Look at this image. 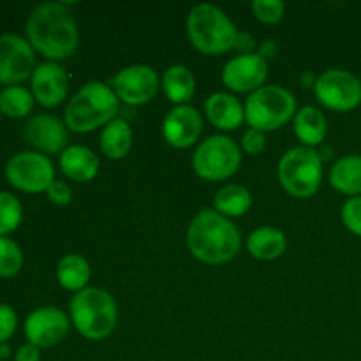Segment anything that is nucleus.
<instances>
[{
    "label": "nucleus",
    "instance_id": "1",
    "mask_svg": "<svg viewBox=\"0 0 361 361\" xmlns=\"http://www.w3.org/2000/svg\"><path fill=\"white\" fill-rule=\"evenodd\" d=\"M28 42L49 60L69 59L78 48V25L62 2H44L27 20Z\"/></svg>",
    "mask_w": 361,
    "mask_h": 361
},
{
    "label": "nucleus",
    "instance_id": "2",
    "mask_svg": "<svg viewBox=\"0 0 361 361\" xmlns=\"http://www.w3.org/2000/svg\"><path fill=\"white\" fill-rule=\"evenodd\" d=\"M187 247L201 263H228L240 250V231L217 210L203 208L190 222Z\"/></svg>",
    "mask_w": 361,
    "mask_h": 361
},
{
    "label": "nucleus",
    "instance_id": "3",
    "mask_svg": "<svg viewBox=\"0 0 361 361\" xmlns=\"http://www.w3.org/2000/svg\"><path fill=\"white\" fill-rule=\"evenodd\" d=\"M118 113V97L102 81H90L73 95L66 108V126L74 133H90L108 126Z\"/></svg>",
    "mask_w": 361,
    "mask_h": 361
},
{
    "label": "nucleus",
    "instance_id": "4",
    "mask_svg": "<svg viewBox=\"0 0 361 361\" xmlns=\"http://www.w3.org/2000/svg\"><path fill=\"white\" fill-rule=\"evenodd\" d=\"M189 39L197 51L204 55H221L235 48L238 30L231 18L214 4L192 7L187 18Z\"/></svg>",
    "mask_w": 361,
    "mask_h": 361
},
{
    "label": "nucleus",
    "instance_id": "5",
    "mask_svg": "<svg viewBox=\"0 0 361 361\" xmlns=\"http://www.w3.org/2000/svg\"><path fill=\"white\" fill-rule=\"evenodd\" d=\"M71 319L88 341H102L115 330L118 310L113 296L99 288H85L71 300Z\"/></svg>",
    "mask_w": 361,
    "mask_h": 361
},
{
    "label": "nucleus",
    "instance_id": "6",
    "mask_svg": "<svg viewBox=\"0 0 361 361\" xmlns=\"http://www.w3.org/2000/svg\"><path fill=\"white\" fill-rule=\"evenodd\" d=\"M296 113V99L288 88L267 85L250 94L245 102V120L250 129L277 130Z\"/></svg>",
    "mask_w": 361,
    "mask_h": 361
},
{
    "label": "nucleus",
    "instance_id": "7",
    "mask_svg": "<svg viewBox=\"0 0 361 361\" xmlns=\"http://www.w3.org/2000/svg\"><path fill=\"white\" fill-rule=\"evenodd\" d=\"M279 182L295 197H310L319 190L323 159L314 148L295 147L282 155L277 168Z\"/></svg>",
    "mask_w": 361,
    "mask_h": 361
},
{
    "label": "nucleus",
    "instance_id": "8",
    "mask_svg": "<svg viewBox=\"0 0 361 361\" xmlns=\"http://www.w3.org/2000/svg\"><path fill=\"white\" fill-rule=\"evenodd\" d=\"M242 164V152L231 137L215 134L197 147L192 157V168L197 176L210 182L229 178Z\"/></svg>",
    "mask_w": 361,
    "mask_h": 361
},
{
    "label": "nucleus",
    "instance_id": "9",
    "mask_svg": "<svg viewBox=\"0 0 361 361\" xmlns=\"http://www.w3.org/2000/svg\"><path fill=\"white\" fill-rule=\"evenodd\" d=\"M6 178L23 192L37 194L48 190L55 182V169L46 155L39 152H20L7 161Z\"/></svg>",
    "mask_w": 361,
    "mask_h": 361
},
{
    "label": "nucleus",
    "instance_id": "10",
    "mask_svg": "<svg viewBox=\"0 0 361 361\" xmlns=\"http://www.w3.org/2000/svg\"><path fill=\"white\" fill-rule=\"evenodd\" d=\"M317 101L334 111H351L361 104V81L344 69L324 71L316 81Z\"/></svg>",
    "mask_w": 361,
    "mask_h": 361
},
{
    "label": "nucleus",
    "instance_id": "11",
    "mask_svg": "<svg viewBox=\"0 0 361 361\" xmlns=\"http://www.w3.org/2000/svg\"><path fill=\"white\" fill-rule=\"evenodd\" d=\"M111 88L118 101L129 106L147 104L155 97L159 90V78L150 66L123 67L111 80Z\"/></svg>",
    "mask_w": 361,
    "mask_h": 361
},
{
    "label": "nucleus",
    "instance_id": "12",
    "mask_svg": "<svg viewBox=\"0 0 361 361\" xmlns=\"http://www.w3.org/2000/svg\"><path fill=\"white\" fill-rule=\"evenodd\" d=\"M35 56L30 42L14 34L0 35V83H20L34 74Z\"/></svg>",
    "mask_w": 361,
    "mask_h": 361
},
{
    "label": "nucleus",
    "instance_id": "13",
    "mask_svg": "<svg viewBox=\"0 0 361 361\" xmlns=\"http://www.w3.org/2000/svg\"><path fill=\"white\" fill-rule=\"evenodd\" d=\"M69 334V317L59 307H41L35 309L25 321V335L28 342L42 348H53L60 344Z\"/></svg>",
    "mask_w": 361,
    "mask_h": 361
},
{
    "label": "nucleus",
    "instance_id": "14",
    "mask_svg": "<svg viewBox=\"0 0 361 361\" xmlns=\"http://www.w3.org/2000/svg\"><path fill=\"white\" fill-rule=\"evenodd\" d=\"M268 76V63L259 53H247L229 60L222 71V81L235 92H256Z\"/></svg>",
    "mask_w": 361,
    "mask_h": 361
},
{
    "label": "nucleus",
    "instance_id": "15",
    "mask_svg": "<svg viewBox=\"0 0 361 361\" xmlns=\"http://www.w3.org/2000/svg\"><path fill=\"white\" fill-rule=\"evenodd\" d=\"M69 92V78L66 69L56 62H44L32 74V95L39 104L55 108L62 104Z\"/></svg>",
    "mask_w": 361,
    "mask_h": 361
},
{
    "label": "nucleus",
    "instance_id": "16",
    "mask_svg": "<svg viewBox=\"0 0 361 361\" xmlns=\"http://www.w3.org/2000/svg\"><path fill=\"white\" fill-rule=\"evenodd\" d=\"M203 130V118L192 106H176L166 115L162 122V134L168 145L175 148H187L194 145Z\"/></svg>",
    "mask_w": 361,
    "mask_h": 361
},
{
    "label": "nucleus",
    "instance_id": "17",
    "mask_svg": "<svg viewBox=\"0 0 361 361\" xmlns=\"http://www.w3.org/2000/svg\"><path fill=\"white\" fill-rule=\"evenodd\" d=\"M25 140L39 154H60L66 150L67 126L53 115H35L25 123Z\"/></svg>",
    "mask_w": 361,
    "mask_h": 361
},
{
    "label": "nucleus",
    "instance_id": "18",
    "mask_svg": "<svg viewBox=\"0 0 361 361\" xmlns=\"http://www.w3.org/2000/svg\"><path fill=\"white\" fill-rule=\"evenodd\" d=\"M204 113L212 126L222 130L236 129L242 126L243 118H245V108L240 104L238 99L235 95L224 94V92H217L207 99Z\"/></svg>",
    "mask_w": 361,
    "mask_h": 361
},
{
    "label": "nucleus",
    "instance_id": "19",
    "mask_svg": "<svg viewBox=\"0 0 361 361\" xmlns=\"http://www.w3.org/2000/svg\"><path fill=\"white\" fill-rule=\"evenodd\" d=\"M99 157L83 145L67 147L60 155V168L67 178L74 182H90L99 171Z\"/></svg>",
    "mask_w": 361,
    "mask_h": 361
},
{
    "label": "nucleus",
    "instance_id": "20",
    "mask_svg": "<svg viewBox=\"0 0 361 361\" xmlns=\"http://www.w3.org/2000/svg\"><path fill=\"white\" fill-rule=\"evenodd\" d=\"M330 183L338 192L361 196V155L351 154L338 159L331 166Z\"/></svg>",
    "mask_w": 361,
    "mask_h": 361
},
{
    "label": "nucleus",
    "instance_id": "21",
    "mask_svg": "<svg viewBox=\"0 0 361 361\" xmlns=\"http://www.w3.org/2000/svg\"><path fill=\"white\" fill-rule=\"evenodd\" d=\"M247 250L250 256L259 261L277 259L286 250L284 233L277 228H270V226L256 229L247 238Z\"/></svg>",
    "mask_w": 361,
    "mask_h": 361
},
{
    "label": "nucleus",
    "instance_id": "22",
    "mask_svg": "<svg viewBox=\"0 0 361 361\" xmlns=\"http://www.w3.org/2000/svg\"><path fill=\"white\" fill-rule=\"evenodd\" d=\"M328 122L323 111L314 106H305L295 115V134L303 147H316L326 137Z\"/></svg>",
    "mask_w": 361,
    "mask_h": 361
},
{
    "label": "nucleus",
    "instance_id": "23",
    "mask_svg": "<svg viewBox=\"0 0 361 361\" xmlns=\"http://www.w3.org/2000/svg\"><path fill=\"white\" fill-rule=\"evenodd\" d=\"M133 145V130L127 120L115 118L101 134V150L109 159H123Z\"/></svg>",
    "mask_w": 361,
    "mask_h": 361
},
{
    "label": "nucleus",
    "instance_id": "24",
    "mask_svg": "<svg viewBox=\"0 0 361 361\" xmlns=\"http://www.w3.org/2000/svg\"><path fill=\"white\" fill-rule=\"evenodd\" d=\"M56 279L63 289L80 293L90 279V264L80 254H67L56 264Z\"/></svg>",
    "mask_w": 361,
    "mask_h": 361
},
{
    "label": "nucleus",
    "instance_id": "25",
    "mask_svg": "<svg viewBox=\"0 0 361 361\" xmlns=\"http://www.w3.org/2000/svg\"><path fill=\"white\" fill-rule=\"evenodd\" d=\"M162 87H164L169 101L182 106L192 99L194 90H196V80H194V74L185 66H171L164 73Z\"/></svg>",
    "mask_w": 361,
    "mask_h": 361
},
{
    "label": "nucleus",
    "instance_id": "26",
    "mask_svg": "<svg viewBox=\"0 0 361 361\" xmlns=\"http://www.w3.org/2000/svg\"><path fill=\"white\" fill-rule=\"evenodd\" d=\"M215 210L219 212L224 217H242L243 214H247L252 204V194L249 192V189L242 185H226L215 194Z\"/></svg>",
    "mask_w": 361,
    "mask_h": 361
},
{
    "label": "nucleus",
    "instance_id": "27",
    "mask_svg": "<svg viewBox=\"0 0 361 361\" xmlns=\"http://www.w3.org/2000/svg\"><path fill=\"white\" fill-rule=\"evenodd\" d=\"M34 106V95L23 87H6L0 92V113L11 116V118H23L32 111Z\"/></svg>",
    "mask_w": 361,
    "mask_h": 361
},
{
    "label": "nucleus",
    "instance_id": "28",
    "mask_svg": "<svg viewBox=\"0 0 361 361\" xmlns=\"http://www.w3.org/2000/svg\"><path fill=\"white\" fill-rule=\"evenodd\" d=\"M23 208L20 200L11 192H0V236L13 233L20 226Z\"/></svg>",
    "mask_w": 361,
    "mask_h": 361
},
{
    "label": "nucleus",
    "instance_id": "29",
    "mask_svg": "<svg viewBox=\"0 0 361 361\" xmlns=\"http://www.w3.org/2000/svg\"><path fill=\"white\" fill-rule=\"evenodd\" d=\"M23 267V254L13 240L0 236V277H13Z\"/></svg>",
    "mask_w": 361,
    "mask_h": 361
},
{
    "label": "nucleus",
    "instance_id": "30",
    "mask_svg": "<svg viewBox=\"0 0 361 361\" xmlns=\"http://www.w3.org/2000/svg\"><path fill=\"white\" fill-rule=\"evenodd\" d=\"M284 2L282 0H254L252 11L256 18L263 23H277L284 16Z\"/></svg>",
    "mask_w": 361,
    "mask_h": 361
},
{
    "label": "nucleus",
    "instance_id": "31",
    "mask_svg": "<svg viewBox=\"0 0 361 361\" xmlns=\"http://www.w3.org/2000/svg\"><path fill=\"white\" fill-rule=\"evenodd\" d=\"M342 221L349 231L361 236V196L349 197L345 201L342 207Z\"/></svg>",
    "mask_w": 361,
    "mask_h": 361
},
{
    "label": "nucleus",
    "instance_id": "32",
    "mask_svg": "<svg viewBox=\"0 0 361 361\" xmlns=\"http://www.w3.org/2000/svg\"><path fill=\"white\" fill-rule=\"evenodd\" d=\"M16 324L18 317L13 307L0 303V344H6L7 338L13 337V334L16 331Z\"/></svg>",
    "mask_w": 361,
    "mask_h": 361
},
{
    "label": "nucleus",
    "instance_id": "33",
    "mask_svg": "<svg viewBox=\"0 0 361 361\" xmlns=\"http://www.w3.org/2000/svg\"><path fill=\"white\" fill-rule=\"evenodd\" d=\"M242 147L247 154L250 155H259L261 152L267 147V140L264 134L257 129H249L242 137Z\"/></svg>",
    "mask_w": 361,
    "mask_h": 361
},
{
    "label": "nucleus",
    "instance_id": "34",
    "mask_svg": "<svg viewBox=\"0 0 361 361\" xmlns=\"http://www.w3.org/2000/svg\"><path fill=\"white\" fill-rule=\"evenodd\" d=\"M46 194H48L49 201L55 204H69L71 200H73V190H71V187L67 183L60 182V180H55L48 187Z\"/></svg>",
    "mask_w": 361,
    "mask_h": 361
},
{
    "label": "nucleus",
    "instance_id": "35",
    "mask_svg": "<svg viewBox=\"0 0 361 361\" xmlns=\"http://www.w3.org/2000/svg\"><path fill=\"white\" fill-rule=\"evenodd\" d=\"M14 361H41V351L34 344H23L14 355Z\"/></svg>",
    "mask_w": 361,
    "mask_h": 361
},
{
    "label": "nucleus",
    "instance_id": "36",
    "mask_svg": "<svg viewBox=\"0 0 361 361\" xmlns=\"http://www.w3.org/2000/svg\"><path fill=\"white\" fill-rule=\"evenodd\" d=\"M254 46H256V41L250 34L247 32H238V37H236L235 42V49L242 51V55H247V53H252Z\"/></svg>",
    "mask_w": 361,
    "mask_h": 361
},
{
    "label": "nucleus",
    "instance_id": "37",
    "mask_svg": "<svg viewBox=\"0 0 361 361\" xmlns=\"http://www.w3.org/2000/svg\"><path fill=\"white\" fill-rule=\"evenodd\" d=\"M275 53H277V46H275L274 41H264L263 44H261L259 48V55L263 56L264 60L270 59V56H274Z\"/></svg>",
    "mask_w": 361,
    "mask_h": 361
},
{
    "label": "nucleus",
    "instance_id": "38",
    "mask_svg": "<svg viewBox=\"0 0 361 361\" xmlns=\"http://www.w3.org/2000/svg\"><path fill=\"white\" fill-rule=\"evenodd\" d=\"M316 81H317V76H314L312 73H305L302 76V85L305 88H309V87H316Z\"/></svg>",
    "mask_w": 361,
    "mask_h": 361
},
{
    "label": "nucleus",
    "instance_id": "39",
    "mask_svg": "<svg viewBox=\"0 0 361 361\" xmlns=\"http://www.w3.org/2000/svg\"><path fill=\"white\" fill-rule=\"evenodd\" d=\"M11 355V348L7 344H0V360L4 358H9Z\"/></svg>",
    "mask_w": 361,
    "mask_h": 361
}]
</instances>
